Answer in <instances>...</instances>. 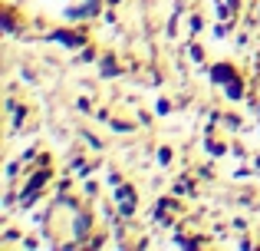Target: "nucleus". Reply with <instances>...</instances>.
<instances>
[{
  "instance_id": "obj_5",
  "label": "nucleus",
  "mask_w": 260,
  "mask_h": 251,
  "mask_svg": "<svg viewBox=\"0 0 260 251\" xmlns=\"http://www.w3.org/2000/svg\"><path fill=\"white\" fill-rule=\"evenodd\" d=\"M86 228H89V218H86V215H83V218L76 221V232H86Z\"/></svg>"
},
{
  "instance_id": "obj_2",
  "label": "nucleus",
  "mask_w": 260,
  "mask_h": 251,
  "mask_svg": "<svg viewBox=\"0 0 260 251\" xmlns=\"http://www.w3.org/2000/svg\"><path fill=\"white\" fill-rule=\"evenodd\" d=\"M231 76H234V70H231V66H214V70H211V79H214V83H231Z\"/></svg>"
},
{
  "instance_id": "obj_1",
  "label": "nucleus",
  "mask_w": 260,
  "mask_h": 251,
  "mask_svg": "<svg viewBox=\"0 0 260 251\" xmlns=\"http://www.w3.org/2000/svg\"><path fill=\"white\" fill-rule=\"evenodd\" d=\"M119 212L122 215H132V208H135V192H132V188H125V185H122L119 188Z\"/></svg>"
},
{
  "instance_id": "obj_3",
  "label": "nucleus",
  "mask_w": 260,
  "mask_h": 251,
  "mask_svg": "<svg viewBox=\"0 0 260 251\" xmlns=\"http://www.w3.org/2000/svg\"><path fill=\"white\" fill-rule=\"evenodd\" d=\"M53 40H59V43H70V46H79V40L70 37V33H53Z\"/></svg>"
},
{
  "instance_id": "obj_4",
  "label": "nucleus",
  "mask_w": 260,
  "mask_h": 251,
  "mask_svg": "<svg viewBox=\"0 0 260 251\" xmlns=\"http://www.w3.org/2000/svg\"><path fill=\"white\" fill-rule=\"evenodd\" d=\"M228 96H231V99L241 96V83H237V79H231V83H228Z\"/></svg>"
}]
</instances>
